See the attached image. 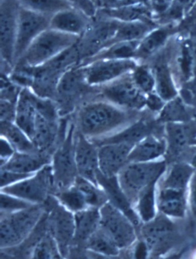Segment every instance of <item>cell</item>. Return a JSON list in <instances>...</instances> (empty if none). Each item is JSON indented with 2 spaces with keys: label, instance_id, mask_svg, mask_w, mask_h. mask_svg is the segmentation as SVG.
I'll return each mask as SVG.
<instances>
[{
  "label": "cell",
  "instance_id": "obj_38",
  "mask_svg": "<svg viewBox=\"0 0 196 259\" xmlns=\"http://www.w3.org/2000/svg\"><path fill=\"white\" fill-rule=\"evenodd\" d=\"M53 195L64 207L73 213L89 208L84 196L74 184L67 188L56 190Z\"/></svg>",
  "mask_w": 196,
  "mask_h": 259
},
{
  "label": "cell",
  "instance_id": "obj_1",
  "mask_svg": "<svg viewBox=\"0 0 196 259\" xmlns=\"http://www.w3.org/2000/svg\"><path fill=\"white\" fill-rule=\"evenodd\" d=\"M143 111H127L109 101L95 98L79 107L75 125L77 131L89 139H101L124 129L140 117Z\"/></svg>",
  "mask_w": 196,
  "mask_h": 259
},
{
  "label": "cell",
  "instance_id": "obj_31",
  "mask_svg": "<svg viewBox=\"0 0 196 259\" xmlns=\"http://www.w3.org/2000/svg\"><path fill=\"white\" fill-rule=\"evenodd\" d=\"M0 131L1 137L6 138L16 151L25 153L39 151L27 134L15 122L0 121Z\"/></svg>",
  "mask_w": 196,
  "mask_h": 259
},
{
  "label": "cell",
  "instance_id": "obj_13",
  "mask_svg": "<svg viewBox=\"0 0 196 259\" xmlns=\"http://www.w3.org/2000/svg\"><path fill=\"white\" fill-rule=\"evenodd\" d=\"M21 6L17 0H1L0 4V49L3 63L14 67L15 46Z\"/></svg>",
  "mask_w": 196,
  "mask_h": 259
},
{
  "label": "cell",
  "instance_id": "obj_28",
  "mask_svg": "<svg viewBox=\"0 0 196 259\" xmlns=\"http://www.w3.org/2000/svg\"><path fill=\"white\" fill-rule=\"evenodd\" d=\"M30 89H23L18 100L15 123L32 140L38 112L30 98Z\"/></svg>",
  "mask_w": 196,
  "mask_h": 259
},
{
  "label": "cell",
  "instance_id": "obj_2",
  "mask_svg": "<svg viewBox=\"0 0 196 259\" xmlns=\"http://www.w3.org/2000/svg\"><path fill=\"white\" fill-rule=\"evenodd\" d=\"M45 213L42 205H35L0 215V248L11 249L23 244L32 234Z\"/></svg>",
  "mask_w": 196,
  "mask_h": 259
},
{
  "label": "cell",
  "instance_id": "obj_37",
  "mask_svg": "<svg viewBox=\"0 0 196 259\" xmlns=\"http://www.w3.org/2000/svg\"><path fill=\"white\" fill-rule=\"evenodd\" d=\"M74 185L78 187L84 196L89 208L101 209L102 206L109 202L108 196L103 188L93 182L78 176Z\"/></svg>",
  "mask_w": 196,
  "mask_h": 259
},
{
  "label": "cell",
  "instance_id": "obj_14",
  "mask_svg": "<svg viewBox=\"0 0 196 259\" xmlns=\"http://www.w3.org/2000/svg\"><path fill=\"white\" fill-rule=\"evenodd\" d=\"M98 146L76 129L75 160L78 176L97 184L96 177L100 171Z\"/></svg>",
  "mask_w": 196,
  "mask_h": 259
},
{
  "label": "cell",
  "instance_id": "obj_34",
  "mask_svg": "<svg viewBox=\"0 0 196 259\" xmlns=\"http://www.w3.org/2000/svg\"><path fill=\"white\" fill-rule=\"evenodd\" d=\"M84 248L87 251L107 257H115L121 251L114 239L101 226L89 238Z\"/></svg>",
  "mask_w": 196,
  "mask_h": 259
},
{
  "label": "cell",
  "instance_id": "obj_35",
  "mask_svg": "<svg viewBox=\"0 0 196 259\" xmlns=\"http://www.w3.org/2000/svg\"><path fill=\"white\" fill-rule=\"evenodd\" d=\"M157 122L164 125L167 123H181L191 120L190 112L183 98L178 95L166 105L160 114L156 117Z\"/></svg>",
  "mask_w": 196,
  "mask_h": 259
},
{
  "label": "cell",
  "instance_id": "obj_23",
  "mask_svg": "<svg viewBox=\"0 0 196 259\" xmlns=\"http://www.w3.org/2000/svg\"><path fill=\"white\" fill-rule=\"evenodd\" d=\"M167 153V144L164 137L154 134L145 137L133 146L129 163H147L162 160Z\"/></svg>",
  "mask_w": 196,
  "mask_h": 259
},
{
  "label": "cell",
  "instance_id": "obj_47",
  "mask_svg": "<svg viewBox=\"0 0 196 259\" xmlns=\"http://www.w3.org/2000/svg\"><path fill=\"white\" fill-rule=\"evenodd\" d=\"M173 1L174 0H151L150 7L157 22L162 16L167 13L171 6L173 5Z\"/></svg>",
  "mask_w": 196,
  "mask_h": 259
},
{
  "label": "cell",
  "instance_id": "obj_52",
  "mask_svg": "<svg viewBox=\"0 0 196 259\" xmlns=\"http://www.w3.org/2000/svg\"><path fill=\"white\" fill-rule=\"evenodd\" d=\"M190 164L193 166L194 169H196V154H194L192 158H191V162H190Z\"/></svg>",
  "mask_w": 196,
  "mask_h": 259
},
{
  "label": "cell",
  "instance_id": "obj_18",
  "mask_svg": "<svg viewBox=\"0 0 196 259\" xmlns=\"http://www.w3.org/2000/svg\"><path fill=\"white\" fill-rule=\"evenodd\" d=\"M96 181H97L98 186L103 188L106 193L110 203L117 207V209L124 212L131 220L132 223L137 229L138 233H139V228L142 223L136 214L134 207L132 205L130 199L120 187L117 176L107 177L99 171L96 177Z\"/></svg>",
  "mask_w": 196,
  "mask_h": 259
},
{
  "label": "cell",
  "instance_id": "obj_4",
  "mask_svg": "<svg viewBox=\"0 0 196 259\" xmlns=\"http://www.w3.org/2000/svg\"><path fill=\"white\" fill-rule=\"evenodd\" d=\"M167 170L166 160L147 163H128L119 172L120 187L133 206L140 193L153 184H158Z\"/></svg>",
  "mask_w": 196,
  "mask_h": 259
},
{
  "label": "cell",
  "instance_id": "obj_40",
  "mask_svg": "<svg viewBox=\"0 0 196 259\" xmlns=\"http://www.w3.org/2000/svg\"><path fill=\"white\" fill-rule=\"evenodd\" d=\"M30 257L38 259L63 258L56 239L47 230L34 245Z\"/></svg>",
  "mask_w": 196,
  "mask_h": 259
},
{
  "label": "cell",
  "instance_id": "obj_33",
  "mask_svg": "<svg viewBox=\"0 0 196 259\" xmlns=\"http://www.w3.org/2000/svg\"><path fill=\"white\" fill-rule=\"evenodd\" d=\"M157 185L153 184L139 195L134 205V209L141 223L152 221L158 215L157 208Z\"/></svg>",
  "mask_w": 196,
  "mask_h": 259
},
{
  "label": "cell",
  "instance_id": "obj_41",
  "mask_svg": "<svg viewBox=\"0 0 196 259\" xmlns=\"http://www.w3.org/2000/svg\"><path fill=\"white\" fill-rule=\"evenodd\" d=\"M17 2L23 8L48 16L71 7L66 0H17Z\"/></svg>",
  "mask_w": 196,
  "mask_h": 259
},
{
  "label": "cell",
  "instance_id": "obj_9",
  "mask_svg": "<svg viewBox=\"0 0 196 259\" xmlns=\"http://www.w3.org/2000/svg\"><path fill=\"white\" fill-rule=\"evenodd\" d=\"M130 74L98 88L96 98L109 101L127 111H145L146 95L136 87Z\"/></svg>",
  "mask_w": 196,
  "mask_h": 259
},
{
  "label": "cell",
  "instance_id": "obj_12",
  "mask_svg": "<svg viewBox=\"0 0 196 259\" xmlns=\"http://www.w3.org/2000/svg\"><path fill=\"white\" fill-rule=\"evenodd\" d=\"M51 17L20 7L15 46L14 65L22 57L32 43L43 32L50 28Z\"/></svg>",
  "mask_w": 196,
  "mask_h": 259
},
{
  "label": "cell",
  "instance_id": "obj_29",
  "mask_svg": "<svg viewBox=\"0 0 196 259\" xmlns=\"http://www.w3.org/2000/svg\"><path fill=\"white\" fill-rule=\"evenodd\" d=\"M194 171L195 169L190 163H175L167 169L166 174L159 181L157 187L187 191Z\"/></svg>",
  "mask_w": 196,
  "mask_h": 259
},
{
  "label": "cell",
  "instance_id": "obj_54",
  "mask_svg": "<svg viewBox=\"0 0 196 259\" xmlns=\"http://www.w3.org/2000/svg\"><path fill=\"white\" fill-rule=\"evenodd\" d=\"M191 146H196V138L194 139V141H193V143L191 144Z\"/></svg>",
  "mask_w": 196,
  "mask_h": 259
},
{
  "label": "cell",
  "instance_id": "obj_53",
  "mask_svg": "<svg viewBox=\"0 0 196 259\" xmlns=\"http://www.w3.org/2000/svg\"><path fill=\"white\" fill-rule=\"evenodd\" d=\"M195 3L196 0H190L189 9L191 8V7H192V6L194 5ZM189 9H188V10H189Z\"/></svg>",
  "mask_w": 196,
  "mask_h": 259
},
{
  "label": "cell",
  "instance_id": "obj_24",
  "mask_svg": "<svg viewBox=\"0 0 196 259\" xmlns=\"http://www.w3.org/2000/svg\"><path fill=\"white\" fill-rule=\"evenodd\" d=\"M164 135L167 144L166 154L177 155L195 139L196 125L190 121L165 123Z\"/></svg>",
  "mask_w": 196,
  "mask_h": 259
},
{
  "label": "cell",
  "instance_id": "obj_46",
  "mask_svg": "<svg viewBox=\"0 0 196 259\" xmlns=\"http://www.w3.org/2000/svg\"><path fill=\"white\" fill-rule=\"evenodd\" d=\"M16 107V103L0 99V121L15 122Z\"/></svg>",
  "mask_w": 196,
  "mask_h": 259
},
{
  "label": "cell",
  "instance_id": "obj_5",
  "mask_svg": "<svg viewBox=\"0 0 196 259\" xmlns=\"http://www.w3.org/2000/svg\"><path fill=\"white\" fill-rule=\"evenodd\" d=\"M97 92V88L92 87L87 82L82 64L73 65L61 77L55 97L60 117L75 111L86 95Z\"/></svg>",
  "mask_w": 196,
  "mask_h": 259
},
{
  "label": "cell",
  "instance_id": "obj_17",
  "mask_svg": "<svg viewBox=\"0 0 196 259\" xmlns=\"http://www.w3.org/2000/svg\"><path fill=\"white\" fill-rule=\"evenodd\" d=\"M178 24H160L139 41L136 51V59L145 62L157 56L178 32Z\"/></svg>",
  "mask_w": 196,
  "mask_h": 259
},
{
  "label": "cell",
  "instance_id": "obj_26",
  "mask_svg": "<svg viewBox=\"0 0 196 259\" xmlns=\"http://www.w3.org/2000/svg\"><path fill=\"white\" fill-rule=\"evenodd\" d=\"M151 67L155 75V92L166 101L177 97L179 95L177 81L169 63L164 60H157Z\"/></svg>",
  "mask_w": 196,
  "mask_h": 259
},
{
  "label": "cell",
  "instance_id": "obj_42",
  "mask_svg": "<svg viewBox=\"0 0 196 259\" xmlns=\"http://www.w3.org/2000/svg\"><path fill=\"white\" fill-rule=\"evenodd\" d=\"M35 204L9 193L1 192L0 195V214L11 213L27 209Z\"/></svg>",
  "mask_w": 196,
  "mask_h": 259
},
{
  "label": "cell",
  "instance_id": "obj_50",
  "mask_svg": "<svg viewBox=\"0 0 196 259\" xmlns=\"http://www.w3.org/2000/svg\"><path fill=\"white\" fill-rule=\"evenodd\" d=\"M178 25L188 29H196V3L188 10L182 20Z\"/></svg>",
  "mask_w": 196,
  "mask_h": 259
},
{
  "label": "cell",
  "instance_id": "obj_16",
  "mask_svg": "<svg viewBox=\"0 0 196 259\" xmlns=\"http://www.w3.org/2000/svg\"><path fill=\"white\" fill-rule=\"evenodd\" d=\"M170 220L160 213L152 221L141 225L139 235L148 246L150 253L160 251L170 240L174 232V226Z\"/></svg>",
  "mask_w": 196,
  "mask_h": 259
},
{
  "label": "cell",
  "instance_id": "obj_45",
  "mask_svg": "<svg viewBox=\"0 0 196 259\" xmlns=\"http://www.w3.org/2000/svg\"><path fill=\"white\" fill-rule=\"evenodd\" d=\"M32 174H19L7 169H0V178H1V188L13 185L24 179L30 177Z\"/></svg>",
  "mask_w": 196,
  "mask_h": 259
},
{
  "label": "cell",
  "instance_id": "obj_43",
  "mask_svg": "<svg viewBox=\"0 0 196 259\" xmlns=\"http://www.w3.org/2000/svg\"><path fill=\"white\" fill-rule=\"evenodd\" d=\"M71 7L82 12L90 19H94L98 13L95 0H66Z\"/></svg>",
  "mask_w": 196,
  "mask_h": 259
},
{
  "label": "cell",
  "instance_id": "obj_30",
  "mask_svg": "<svg viewBox=\"0 0 196 259\" xmlns=\"http://www.w3.org/2000/svg\"><path fill=\"white\" fill-rule=\"evenodd\" d=\"M159 25L160 24L156 21L120 22L114 37L108 46L113 43L120 42V41H140Z\"/></svg>",
  "mask_w": 196,
  "mask_h": 259
},
{
  "label": "cell",
  "instance_id": "obj_7",
  "mask_svg": "<svg viewBox=\"0 0 196 259\" xmlns=\"http://www.w3.org/2000/svg\"><path fill=\"white\" fill-rule=\"evenodd\" d=\"M76 125L71 123L65 137L53 154L52 166L54 175L56 191L75 184L78 176L75 160ZM55 191V192H56Z\"/></svg>",
  "mask_w": 196,
  "mask_h": 259
},
{
  "label": "cell",
  "instance_id": "obj_39",
  "mask_svg": "<svg viewBox=\"0 0 196 259\" xmlns=\"http://www.w3.org/2000/svg\"><path fill=\"white\" fill-rule=\"evenodd\" d=\"M130 74L133 82L142 93L147 95L155 92V75L151 65L139 62Z\"/></svg>",
  "mask_w": 196,
  "mask_h": 259
},
{
  "label": "cell",
  "instance_id": "obj_21",
  "mask_svg": "<svg viewBox=\"0 0 196 259\" xmlns=\"http://www.w3.org/2000/svg\"><path fill=\"white\" fill-rule=\"evenodd\" d=\"M52 160L53 155L44 152L16 151L5 163L0 165V169L19 174H34L46 165L51 164Z\"/></svg>",
  "mask_w": 196,
  "mask_h": 259
},
{
  "label": "cell",
  "instance_id": "obj_3",
  "mask_svg": "<svg viewBox=\"0 0 196 259\" xmlns=\"http://www.w3.org/2000/svg\"><path fill=\"white\" fill-rule=\"evenodd\" d=\"M80 39V37L49 28L32 43L16 65H26L32 68L45 65L65 53V51L76 46Z\"/></svg>",
  "mask_w": 196,
  "mask_h": 259
},
{
  "label": "cell",
  "instance_id": "obj_48",
  "mask_svg": "<svg viewBox=\"0 0 196 259\" xmlns=\"http://www.w3.org/2000/svg\"><path fill=\"white\" fill-rule=\"evenodd\" d=\"M188 209L196 219V169L191 177L187 190Z\"/></svg>",
  "mask_w": 196,
  "mask_h": 259
},
{
  "label": "cell",
  "instance_id": "obj_49",
  "mask_svg": "<svg viewBox=\"0 0 196 259\" xmlns=\"http://www.w3.org/2000/svg\"><path fill=\"white\" fill-rule=\"evenodd\" d=\"M16 150L6 138L0 140V165L5 163L16 153Z\"/></svg>",
  "mask_w": 196,
  "mask_h": 259
},
{
  "label": "cell",
  "instance_id": "obj_27",
  "mask_svg": "<svg viewBox=\"0 0 196 259\" xmlns=\"http://www.w3.org/2000/svg\"><path fill=\"white\" fill-rule=\"evenodd\" d=\"M97 14L120 22L156 21L149 6H123L112 8L98 9Z\"/></svg>",
  "mask_w": 196,
  "mask_h": 259
},
{
  "label": "cell",
  "instance_id": "obj_10",
  "mask_svg": "<svg viewBox=\"0 0 196 259\" xmlns=\"http://www.w3.org/2000/svg\"><path fill=\"white\" fill-rule=\"evenodd\" d=\"M100 226L114 239L120 249H127L136 244L139 233L131 220L112 204L100 209Z\"/></svg>",
  "mask_w": 196,
  "mask_h": 259
},
{
  "label": "cell",
  "instance_id": "obj_22",
  "mask_svg": "<svg viewBox=\"0 0 196 259\" xmlns=\"http://www.w3.org/2000/svg\"><path fill=\"white\" fill-rule=\"evenodd\" d=\"M157 208L159 213L168 218H185L188 209L186 190L157 187Z\"/></svg>",
  "mask_w": 196,
  "mask_h": 259
},
{
  "label": "cell",
  "instance_id": "obj_44",
  "mask_svg": "<svg viewBox=\"0 0 196 259\" xmlns=\"http://www.w3.org/2000/svg\"><path fill=\"white\" fill-rule=\"evenodd\" d=\"M166 103V101H164L157 92H152L146 95L145 110H146L147 112L151 113L152 115L157 117L163 110Z\"/></svg>",
  "mask_w": 196,
  "mask_h": 259
},
{
  "label": "cell",
  "instance_id": "obj_32",
  "mask_svg": "<svg viewBox=\"0 0 196 259\" xmlns=\"http://www.w3.org/2000/svg\"><path fill=\"white\" fill-rule=\"evenodd\" d=\"M139 41H120L113 43L99 51L96 54L81 62L97 59H136V51ZM137 61V60H136Z\"/></svg>",
  "mask_w": 196,
  "mask_h": 259
},
{
  "label": "cell",
  "instance_id": "obj_15",
  "mask_svg": "<svg viewBox=\"0 0 196 259\" xmlns=\"http://www.w3.org/2000/svg\"><path fill=\"white\" fill-rule=\"evenodd\" d=\"M133 146L127 143H108L98 146L101 172L107 177L118 175L129 163V156Z\"/></svg>",
  "mask_w": 196,
  "mask_h": 259
},
{
  "label": "cell",
  "instance_id": "obj_8",
  "mask_svg": "<svg viewBox=\"0 0 196 259\" xmlns=\"http://www.w3.org/2000/svg\"><path fill=\"white\" fill-rule=\"evenodd\" d=\"M56 191L54 175L51 164L19 182L1 188V192L9 193L34 204L42 205Z\"/></svg>",
  "mask_w": 196,
  "mask_h": 259
},
{
  "label": "cell",
  "instance_id": "obj_19",
  "mask_svg": "<svg viewBox=\"0 0 196 259\" xmlns=\"http://www.w3.org/2000/svg\"><path fill=\"white\" fill-rule=\"evenodd\" d=\"M93 19L76 9L70 7L53 15L50 20V28L64 33L81 37L86 33Z\"/></svg>",
  "mask_w": 196,
  "mask_h": 259
},
{
  "label": "cell",
  "instance_id": "obj_51",
  "mask_svg": "<svg viewBox=\"0 0 196 259\" xmlns=\"http://www.w3.org/2000/svg\"><path fill=\"white\" fill-rule=\"evenodd\" d=\"M151 0H123V1H122V2L117 6V7L139 5L149 6L150 7V5H151Z\"/></svg>",
  "mask_w": 196,
  "mask_h": 259
},
{
  "label": "cell",
  "instance_id": "obj_20",
  "mask_svg": "<svg viewBox=\"0 0 196 259\" xmlns=\"http://www.w3.org/2000/svg\"><path fill=\"white\" fill-rule=\"evenodd\" d=\"M154 120L146 116L141 115L137 120L120 130V132L101 139L91 140L97 146L108 143H127L135 145L145 137L156 134ZM157 135V134H156Z\"/></svg>",
  "mask_w": 196,
  "mask_h": 259
},
{
  "label": "cell",
  "instance_id": "obj_6",
  "mask_svg": "<svg viewBox=\"0 0 196 259\" xmlns=\"http://www.w3.org/2000/svg\"><path fill=\"white\" fill-rule=\"evenodd\" d=\"M42 205L47 213V232L56 239L62 257H66L75 237V213L64 207L54 195L49 196Z\"/></svg>",
  "mask_w": 196,
  "mask_h": 259
},
{
  "label": "cell",
  "instance_id": "obj_25",
  "mask_svg": "<svg viewBox=\"0 0 196 259\" xmlns=\"http://www.w3.org/2000/svg\"><path fill=\"white\" fill-rule=\"evenodd\" d=\"M75 237L72 246L84 248L86 242L100 226V209L87 208L75 213Z\"/></svg>",
  "mask_w": 196,
  "mask_h": 259
},
{
  "label": "cell",
  "instance_id": "obj_36",
  "mask_svg": "<svg viewBox=\"0 0 196 259\" xmlns=\"http://www.w3.org/2000/svg\"><path fill=\"white\" fill-rule=\"evenodd\" d=\"M182 81H188L196 76V44L191 39L182 41L176 59Z\"/></svg>",
  "mask_w": 196,
  "mask_h": 259
},
{
  "label": "cell",
  "instance_id": "obj_11",
  "mask_svg": "<svg viewBox=\"0 0 196 259\" xmlns=\"http://www.w3.org/2000/svg\"><path fill=\"white\" fill-rule=\"evenodd\" d=\"M87 82L100 88L130 74L139 62L135 59H97L81 62Z\"/></svg>",
  "mask_w": 196,
  "mask_h": 259
}]
</instances>
